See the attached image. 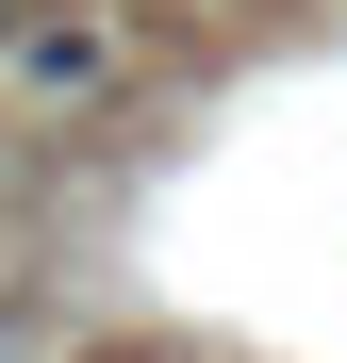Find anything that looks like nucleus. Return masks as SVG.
<instances>
[{"instance_id": "obj_2", "label": "nucleus", "mask_w": 347, "mask_h": 363, "mask_svg": "<svg viewBox=\"0 0 347 363\" xmlns=\"http://www.w3.org/2000/svg\"><path fill=\"white\" fill-rule=\"evenodd\" d=\"M0 363H17V314H0Z\"/></svg>"}, {"instance_id": "obj_1", "label": "nucleus", "mask_w": 347, "mask_h": 363, "mask_svg": "<svg viewBox=\"0 0 347 363\" xmlns=\"http://www.w3.org/2000/svg\"><path fill=\"white\" fill-rule=\"evenodd\" d=\"M0 67H17V99H33V116H83V99L116 83V33H99V17H33Z\"/></svg>"}]
</instances>
